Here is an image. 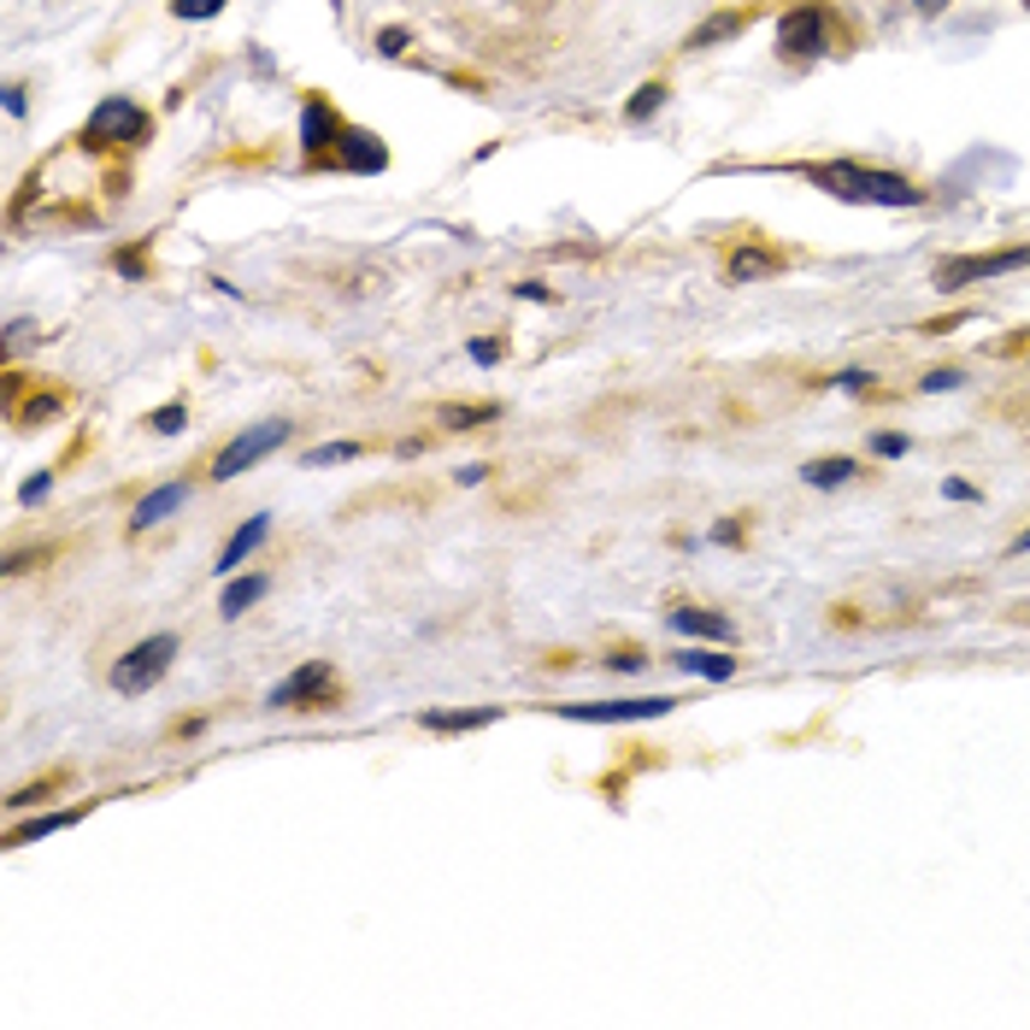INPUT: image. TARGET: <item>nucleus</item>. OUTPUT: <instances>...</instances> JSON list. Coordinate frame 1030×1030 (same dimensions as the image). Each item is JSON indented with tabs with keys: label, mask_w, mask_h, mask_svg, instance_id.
I'll use <instances>...</instances> for the list:
<instances>
[{
	"label": "nucleus",
	"mask_w": 1030,
	"mask_h": 1030,
	"mask_svg": "<svg viewBox=\"0 0 1030 1030\" xmlns=\"http://www.w3.org/2000/svg\"><path fill=\"white\" fill-rule=\"evenodd\" d=\"M330 165H341V171H383L389 165V148L377 142L371 130H341V142H336V153H330Z\"/></svg>",
	"instance_id": "1a4fd4ad"
},
{
	"label": "nucleus",
	"mask_w": 1030,
	"mask_h": 1030,
	"mask_svg": "<svg viewBox=\"0 0 1030 1030\" xmlns=\"http://www.w3.org/2000/svg\"><path fill=\"white\" fill-rule=\"evenodd\" d=\"M436 419H442V431H477V424L501 419V406H495V401H471V406H442Z\"/></svg>",
	"instance_id": "6ab92c4d"
},
{
	"label": "nucleus",
	"mask_w": 1030,
	"mask_h": 1030,
	"mask_svg": "<svg viewBox=\"0 0 1030 1030\" xmlns=\"http://www.w3.org/2000/svg\"><path fill=\"white\" fill-rule=\"evenodd\" d=\"M336 695V672H330V660H306L295 665L278 690H271V707H283V713H301V707H324V701Z\"/></svg>",
	"instance_id": "39448f33"
},
{
	"label": "nucleus",
	"mask_w": 1030,
	"mask_h": 1030,
	"mask_svg": "<svg viewBox=\"0 0 1030 1030\" xmlns=\"http://www.w3.org/2000/svg\"><path fill=\"white\" fill-rule=\"evenodd\" d=\"M713 542H725V547H736V542H742V524H736V519H725V524L713 530Z\"/></svg>",
	"instance_id": "7c9ffc66"
},
{
	"label": "nucleus",
	"mask_w": 1030,
	"mask_h": 1030,
	"mask_svg": "<svg viewBox=\"0 0 1030 1030\" xmlns=\"http://www.w3.org/2000/svg\"><path fill=\"white\" fill-rule=\"evenodd\" d=\"M188 501V484H160L153 495H142V501H135V512H130V530H153L160 519H171V512H177Z\"/></svg>",
	"instance_id": "f8f14e48"
},
{
	"label": "nucleus",
	"mask_w": 1030,
	"mask_h": 1030,
	"mask_svg": "<svg viewBox=\"0 0 1030 1030\" xmlns=\"http://www.w3.org/2000/svg\"><path fill=\"white\" fill-rule=\"evenodd\" d=\"M778 47L783 59H813L831 47V19H824V7H795L789 19L778 24Z\"/></svg>",
	"instance_id": "6e6552de"
},
{
	"label": "nucleus",
	"mask_w": 1030,
	"mask_h": 1030,
	"mask_svg": "<svg viewBox=\"0 0 1030 1030\" xmlns=\"http://www.w3.org/2000/svg\"><path fill=\"white\" fill-rule=\"evenodd\" d=\"M77 813H42V818H30V824H12V836L7 843L12 848H24V843H42V836H54V831H65Z\"/></svg>",
	"instance_id": "aec40b11"
},
{
	"label": "nucleus",
	"mask_w": 1030,
	"mask_h": 1030,
	"mask_svg": "<svg viewBox=\"0 0 1030 1030\" xmlns=\"http://www.w3.org/2000/svg\"><path fill=\"white\" fill-rule=\"evenodd\" d=\"M265 595H271V577H260V572H253V577H236V583H225V600H218V612H225V618H242L253 600H265Z\"/></svg>",
	"instance_id": "dca6fc26"
},
{
	"label": "nucleus",
	"mask_w": 1030,
	"mask_h": 1030,
	"mask_svg": "<svg viewBox=\"0 0 1030 1030\" xmlns=\"http://www.w3.org/2000/svg\"><path fill=\"white\" fill-rule=\"evenodd\" d=\"M801 177H813L824 195L836 200H866V206H924V188L907 183L901 171H871V165H806Z\"/></svg>",
	"instance_id": "f257e3e1"
},
{
	"label": "nucleus",
	"mask_w": 1030,
	"mask_h": 1030,
	"mask_svg": "<svg viewBox=\"0 0 1030 1030\" xmlns=\"http://www.w3.org/2000/svg\"><path fill=\"white\" fill-rule=\"evenodd\" d=\"M118 271H124V278H142L148 260H142V253H118Z\"/></svg>",
	"instance_id": "2f4dec72"
},
{
	"label": "nucleus",
	"mask_w": 1030,
	"mask_h": 1030,
	"mask_svg": "<svg viewBox=\"0 0 1030 1030\" xmlns=\"http://www.w3.org/2000/svg\"><path fill=\"white\" fill-rule=\"evenodd\" d=\"M854 477V459L848 454H824V459H806L801 466V484L806 489H843Z\"/></svg>",
	"instance_id": "2eb2a0df"
},
{
	"label": "nucleus",
	"mask_w": 1030,
	"mask_h": 1030,
	"mask_svg": "<svg viewBox=\"0 0 1030 1030\" xmlns=\"http://www.w3.org/2000/svg\"><path fill=\"white\" fill-rule=\"evenodd\" d=\"M171 660H177V637H171V630H160V637L135 642L130 654L112 665V690H118V695H148L153 683L171 672Z\"/></svg>",
	"instance_id": "f03ea898"
},
{
	"label": "nucleus",
	"mask_w": 1030,
	"mask_h": 1030,
	"mask_svg": "<svg viewBox=\"0 0 1030 1030\" xmlns=\"http://www.w3.org/2000/svg\"><path fill=\"white\" fill-rule=\"evenodd\" d=\"M359 454H366V448H359V442H324V448H313V454H306L301 459V466H341V459H359Z\"/></svg>",
	"instance_id": "4be33fe9"
},
{
	"label": "nucleus",
	"mask_w": 1030,
	"mask_h": 1030,
	"mask_svg": "<svg viewBox=\"0 0 1030 1030\" xmlns=\"http://www.w3.org/2000/svg\"><path fill=\"white\" fill-rule=\"evenodd\" d=\"M142 135H148V112L135 107V100L112 95V100H100V107L89 112V130H83V142L107 148V142H142Z\"/></svg>",
	"instance_id": "423d86ee"
},
{
	"label": "nucleus",
	"mask_w": 1030,
	"mask_h": 1030,
	"mask_svg": "<svg viewBox=\"0 0 1030 1030\" xmlns=\"http://www.w3.org/2000/svg\"><path fill=\"white\" fill-rule=\"evenodd\" d=\"M919 389H931V394H936V389H959V371H924Z\"/></svg>",
	"instance_id": "cd10ccee"
},
{
	"label": "nucleus",
	"mask_w": 1030,
	"mask_h": 1030,
	"mask_svg": "<svg viewBox=\"0 0 1030 1030\" xmlns=\"http://www.w3.org/2000/svg\"><path fill=\"white\" fill-rule=\"evenodd\" d=\"M836 383L854 389V394H866V389H871V371H836Z\"/></svg>",
	"instance_id": "c756f323"
},
{
	"label": "nucleus",
	"mask_w": 1030,
	"mask_h": 1030,
	"mask_svg": "<svg viewBox=\"0 0 1030 1030\" xmlns=\"http://www.w3.org/2000/svg\"><path fill=\"white\" fill-rule=\"evenodd\" d=\"M471 359H477V366H495V359H501V341H471Z\"/></svg>",
	"instance_id": "c85d7f7f"
},
{
	"label": "nucleus",
	"mask_w": 1030,
	"mask_h": 1030,
	"mask_svg": "<svg viewBox=\"0 0 1030 1030\" xmlns=\"http://www.w3.org/2000/svg\"><path fill=\"white\" fill-rule=\"evenodd\" d=\"M672 625L690 630V637H701V642H736V625L725 612H713V607H672Z\"/></svg>",
	"instance_id": "9b49d317"
},
{
	"label": "nucleus",
	"mask_w": 1030,
	"mask_h": 1030,
	"mask_svg": "<svg viewBox=\"0 0 1030 1030\" xmlns=\"http://www.w3.org/2000/svg\"><path fill=\"white\" fill-rule=\"evenodd\" d=\"M336 142H341V124H336L330 100H306V112H301V148L318 160V148L336 153Z\"/></svg>",
	"instance_id": "9d476101"
},
{
	"label": "nucleus",
	"mask_w": 1030,
	"mask_h": 1030,
	"mask_svg": "<svg viewBox=\"0 0 1030 1030\" xmlns=\"http://www.w3.org/2000/svg\"><path fill=\"white\" fill-rule=\"evenodd\" d=\"M871 454H878V459H901L907 454V436L901 431H878V436H871Z\"/></svg>",
	"instance_id": "a878e982"
},
{
	"label": "nucleus",
	"mask_w": 1030,
	"mask_h": 1030,
	"mask_svg": "<svg viewBox=\"0 0 1030 1030\" xmlns=\"http://www.w3.org/2000/svg\"><path fill=\"white\" fill-rule=\"evenodd\" d=\"M1012 554H1030V530H1019V536H1012Z\"/></svg>",
	"instance_id": "72a5a7b5"
},
{
	"label": "nucleus",
	"mask_w": 1030,
	"mask_h": 1030,
	"mask_svg": "<svg viewBox=\"0 0 1030 1030\" xmlns=\"http://www.w3.org/2000/svg\"><path fill=\"white\" fill-rule=\"evenodd\" d=\"M677 672H690V677H713V683H725L736 677V660L730 654H707V648H690V654H672Z\"/></svg>",
	"instance_id": "f3484780"
},
{
	"label": "nucleus",
	"mask_w": 1030,
	"mask_h": 1030,
	"mask_svg": "<svg viewBox=\"0 0 1030 1030\" xmlns=\"http://www.w3.org/2000/svg\"><path fill=\"white\" fill-rule=\"evenodd\" d=\"M47 489H54V477H47V471H42V477H30V484H24L19 495H24V507H36V501H42V495H47Z\"/></svg>",
	"instance_id": "bb28decb"
},
{
	"label": "nucleus",
	"mask_w": 1030,
	"mask_h": 1030,
	"mask_svg": "<svg viewBox=\"0 0 1030 1030\" xmlns=\"http://www.w3.org/2000/svg\"><path fill=\"white\" fill-rule=\"evenodd\" d=\"M660 100H665V89H660V83H648V89H637V100L625 107V118H630V124H642L648 112H660Z\"/></svg>",
	"instance_id": "5701e85b"
},
{
	"label": "nucleus",
	"mask_w": 1030,
	"mask_h": 1030,
	"mask_svg": "<svg viewBox=\"0 0 1030 1030\" xmlns=\"http://www.w3.org/2000/svg\"><path fill=\"white\" fill-rule=\"evenodd\" d=\"M171 12H177V19H218V12H225V0H177V7H171Z\"/></svg>",
	"instance_id": "393cba45"
},
{
	"label": "nucleus",
	"mask_w": 1030,
	"mask_h": 1030,
	"mask_svg": "<svg viewBox=\"0 0 1030 1030\" xmlns=\"http://www.w3.org/2000/svg\"><path fill=\"white\" fill-rule=\"evenodd\" d=\"M265 530H271V519H265V512H253V519H248V524H242V530H236V536L225 542V554H218V572H225V577H230V572H236V565H242V560L253 554V547H260V542H265Z\"/></svg>",
	"instance_id": "4468645a"
},
{
	"label": "nucleus",
	"mask_w": 1030,
	"mask_h": 1030,
	"mask_svg": "<svg viewBox=\"0 0 1030 1030\" xmlns=\"http://www.w3.org/2000/svg\"><path fill=\"white\" fill-rule=\"evenodd\" d=\"M1030 265V248H1007V253H966V260H942L936 265V289H966L984 278H1001V271Z\"/></svg>",
	"instance_id": "0eeeda50"
},
{
	"label": "nucleus",
	"mask_w": 1030,
	"mask_h": 1030,
	"mask_svg": "<svg viewBox=\"0 0 1030 1030\" xmlns=\"http://www.w3.org/2000/svg\"><path fill=\"white\" fill-rule=\"evenodd\" d=\"M148 424H153L160 436H171V431H183V424H188V406L171 401V406H160V412H148Z\"/></svg>",
	"instance_id": "b1692460"
},
{
	"label": "nucleus",
	"mask_w": 1030,
	"mask_h": 1030,
	"mask_svg": "<svg viewBox=\"0 0 1030 1030\" xmlns=\"http://www.w3.org/2000/svg\"><path fill=\"white\" fill-rule=\"evenodd\" d=\"M501 718V707H471V713H424V730H442V736H454V730H484Z\"/></svg>",
	"instance_id": "a211bd4d"
},
{
	"label": "nucleus",
	"mask_w": 1030,
	"mask_h": 1030,
	"mask_svg": "<svg viewBox=\"0 0 1030 1030\" xmlns=\"http://www.w3.org/2000/svg\"><path fill=\"white\" fill-rule=\"evenodd\" d=\"M289 431H295V424H283V419H265V424H253V431H242V436L230 442V448H218V459H213V477H218V484L242 477L248 466H260L265 454H278L283 442H289Z\"/></svg>",
	"instance_id": "7ed1b4c3"
},
{
	"label": "nucleus",
	"mask_w": 1030,
	"mask_h": 1030,
	"mask_svg": "<svg viewBox=\"0 0 1030 1030\" xmlns=\"http://www.w3.org/2000/svg\"><path fill=\"white\" fill-rule=\"evenodd\" d=\"M778 271H783V253L736 248V253H730V265H725V278H730V283H760V278H778Z\"/></svg>",
	"instance_id": "ddd939ff"
},
{
	"label": "nucleus",
	"mask_w": 1030,
	"mask_h": 1030,
	"mask_svg": "<svg viewBox=\"0 0 1030 1030\" xmlns=\"http://www.w3.org/2000/svg\"><path fill=\"white\" fill-rule=\"evenodd\" d=\"M742 24H748V12H725V19L701 24L695 36H690V47H695V54H701V47H713V42H730V36H736V30H742Z\"/></svg>",
	"instance_id": "412c9836"
},
{
	"label": "nucleus",
	"mask_w": 1030,
	"mask_h": 1030,
	"mask_svg": "<svg viewBox=\"0 0 1030 1030\" xmlns=\"http://www.w3.org/2000/svg\"><path fill=\"white\" fill-rule=\"evenodd\" d=\"M377 42H383V54H401V47H406V36H401V30H383Z\"/></svg>",
	"instance_id": "473e14b6"
},
{
	"label": "nucleus",
	"mask_w": 1030,
	"mask_h": 1030,
	"mask_svg": "<svg viewBox=\"0 0 1030 1030\" xmlns=\"http://www.w3.org/2000/svg\"><path fill=\"white\" fill-rule=\"evenodd\" d=\"M677 701L672 695H637V701H572V707H554L560 718H577V725H630V718H665Z\"/></svg>",
	"instance_id": "20e7f679"
},
{
	"label": "nucleus",
	"mask_w": 1030,
	"mask_h": 1030,
	"mask_svg": "<svg viewBox=\"0 0 1030 1030\" xmlns=\"http://www.w3.org/2000/svg\"><path fill=\"white\" fill-rule=\"evenodd\" d=\"M919 7H924V12H936V7H948V0H919Z\"/></svg>",
	"instance_id": "f704fd0d"
}]
</instances>
